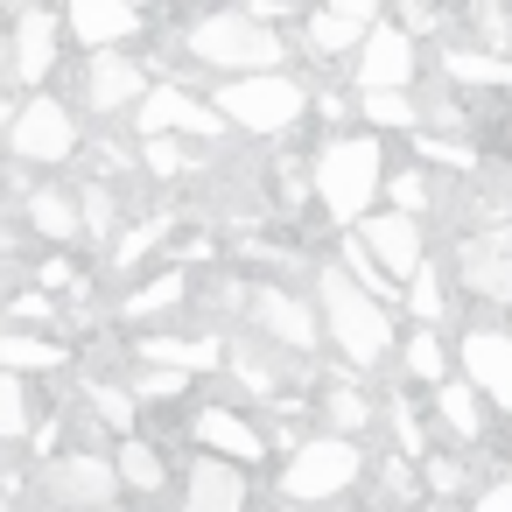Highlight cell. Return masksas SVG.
<instances>
[{
	"instance_id": "obj_1",
	"label": "cell",
	"mask_w": 512,
	"mask_h": 512,
	"mask_svg": "<svg viewBox=\"0 0 512 512\" xmlns=\"http://www.w3.org/2000/svg\"><path fill=\"white\" fill-rule=\"evenodd\" d=\"M316 302H323V330H330V344L358 365V372H372L386 351H393V316H386V302L358 281V274H344V267H323V281H316Z\"/></svg>"
},
{
	"instance_id": "obj_2",
	"label": "cell",
	"mask_w": 512,
	"mask_h": 512,
	"mask_svg": "<svg viewBox=\"0 0 512 512\" xmlns=\"http://www.w3.org/2000/svg\"><path fill=\"white\" fill-rule=\"evenodd\" d=\"M379 190H386V155L372 134H344L316 155V197L337 225H358L379 204Z\"/></svg>"
},
{
	"instance_id": "obj_3",
	"label": "cell",
	"mask_w": 512,
	"mask_h": 512,
	"mask_svg": "<svg viewBox=\"0 0 512 512\" xmlns=\"http://www.w3.org/2000/svg\"><path fill=\"white\" fill-rule=\"evenodd\" d=\"M190 57L211 64V71H232V78H246V71H281V36H274V22H260L253 8H225V15H204V22L190 29Z\"/></svg>"
},
{
	"instance_id": "obj_4",
	"label": "cell",
	"mask_w": 512,
	"mask_h": 512,
	"mask_svg": "<svg viewBox=\"0 0 512 512\" xmlns=\"http://www.w3.org/2000/svg\"><path fill=\"white\" fill-rule=\"evenodd\" d=\"M211 106H218L232 127H246V134H288V127L309 113V92H302L288 71H246V78H225Z\"/></svg>"
},
{
	"instance_id": "obj_5",
	"label": "cell",
	"mask_w": 512,
	"mask_h": 512,
	"mask_svg": "<svg viewBox=\"0 0 512 512\" xmlns=\"http://www.w3.org/2000/svg\"><path fill=\"white\" fill-rule=\"evenodd\" d=\"M365 477V449L351 442V435H316V442H302L295 449V463L281 470V498H295V505H323V498H337V491H351Z\"/></svg>"
},
{
	"instance_id": "obj_6",
	"label": "cell",
	"mask_w": 512,
	"mask_h": 512,
	"mask_svg": "<svg viewBox=\"0 0 512 512\" xmlns=\"http://www.w3.org/2000/svg\"><path fill=\"white\" fill-rule=\"evenodd\" d=\"M8 148L22 155V162H64L71 148H78V120H71V106L64 99H22L15 106V127H8Z\"/></svg>"
},
{
	"instance_id": "obj_7",
	"label": "cell",
	"mask_w": 512,
	"mask_h": 512,
	"mask_svg": "<svg viewBox=\"0 0 512 512\" xmlns=\"http://www.w3.org/2000/svg\"><path fill=\"white\" fill-rule=\"evenodd\" d=\"M120 484H127L120 463L85 456V449H64V456L43 463V498H57V505H71V512H85V505H113Z\"/></svg>"
},
{
	"instance_id": "obj_8",
	"label": "cell",
	"mask_w": 512,
	"mask_h": 512,
	"mask_svg": "<svg viewBox=\"0 0 512 512\" xmlns=\"http://www.w3.org/2000/svg\"><path fill=\"white\" fill-rule=\"evenodd\" d=\"M456 274L477 302H512V225H484L456 246Z\"/></svg>"
},
{
	"instance_id": "obj_9",
	"label": "cell",
	"mask_w": 512,
	"mask_h": 512,
	"mask_svg": "<svg viewBox=\"0 0 512 512\" xmlns=\"http://www.w3.org/2000/svg\"><path fill=\"white\" fill-rule=\"evenodd\" d=\"M141 134H190V141H218L225 134V113L190 99L183 85H155L141 99Z\"/></svg>"
},
{
	"instance_id": "obj_10",
	"label": "cell",
	"mask_w": 512,
	"mask_h": 512,
	"mask_svg": "<svg viewBox=\"0 0 512 512\" xmlns=\"http://www.w3.org/2000/svg\"><path fill=\"white\" fill-rule=\"evenodd\" d=\"M358 239L379 253V267L393 274V281H407L428 253H421V218L414 211H365L358 218Z\"/></svg>"
},
{
	"instance_id": "obj_11",
	"label": "cell",
	"mask_w": 512,
	"mask_h": 512,
	"mask_svg": "<svg viewBox=\"0 0 512 512\" xmlns=\"http://www.w3.org/2000/svg\"><path fill=\"white\" fill-rule=\"evenodd\" d=\"M456 358H463V372L484 386V400H491L498 414H512V330H463Z\"/></svg>"
},
{
	"instance_id": "obj_12",
	"label": "cell",
	"mask_w": 512,
	"mask_h": 512,
	"mask_svg": "<svg viewBox=\"0 0 512 512\" xmlns=\"http://www.w3.org/2000/svg\"><path fill=\"white\" fill-rule=\"evenodd\" d=\"M358 85H414V36L393 22H372V36L358 43Z\"/></svg>"
},
{
	"instance_id": "obj_13",
	"label": "cell",
	"mask_w": 512,
	"mask_h": 512,
	"mask_svg": "<svg viewBox=\"0 0 512 512\" xmlns=\"http://www.w3.org/2000/svg\"><path fill=\"white\" fill-rule=\"evenodd\" d=\"M183 512H246V477H239V456H204L190 463V484H183Z\"/></svg>"
},
{
	"instance_id": "obj_14",
	"label": "cell",
	"mask_w": 512,
	"mask_h": 512,
	"mask_svg": "<svg viewBox=\"0 0 512 512\" xmlns=\"http://www.w3.org/2000/svg\"><path fill=\"white\" fill-rule=\"evenodd\" d=\"M64 29L92 50H120L141 29V15H134V0H64Z\"/></svg>"
},
{
	"instance_id": "obj_15",
	"label": "cell",
	"mask_w": 512,
	"mask_h": 512,
	"mask_svg": "<svg viewBox=\"0 0 512 512\" xmlns=\"http://www.w3.org/2000/svg\"><path fill=\"white\" fill-rule=\"evenodd\" d=\"M372 22H379V0H323V8L309 15V43H316L323 57H337V50L365 43Z\"/></svg>"
},
{
	"instance_id": "obj_16",
	"label": "cell",
	"mask_w": 512,
	"mask_h": 512,
	"mask_svg": "<svg viewBox=\"0 0 512 512\" xmlns=\"http://www.w3.org/2000/svg\"><path fill=\"white\" fill-rule=\"evenodd\" d=\"M57 71V15L50 8H15V78L43 85Z\"/></svg>"
},
{
	"instance_id": "obj_17",
	"label": "cell",
	"mask_w": 512,
	"mask_h": 512,
	"mask_svg": "<svg viewBox=\"0 0 512 512\" xmlns=\"http://www.w3.org/2000/svg\"><path fill=\"white\" fill-rule=\"evenodd\" d=\"M85 99H92L99 113L134 106V99H148V71H141L134 57H120V50H99L92 71H85Z\"/></svg>"
},
{
	"instance_id": "obj_18",
	"label": "cell",
	"mask_w": 512,
	"mask_h": 512,
	"mask_svg": "<svg viewBox=\"0 0 512 512\" xmlns=\"http://www.w3.org/2000/svg\"><path fill=\"white\" fill-rule=\"evenodd\" d=\"M253 323H260L267 337H281L288 351H316V316H309L302 295H288V288H260V295H253Z\"/></svg>"
},
{
	"instance_id": "obj_19",
	"label": "cell",
	"mask_w": 512,
	"mask_h": 512,
	"mask_svg": "<svg viewBox=\"0 0 512 512\" xmlns=\"http://www.w3.org/2000/svg\"><path fill=\"white\" fill-rule=\"evenodd\" d=\"M190 428H197V442L218 449V456H239V463H260V456H267V435H260L253 421H239L232 407H204Z\"/></svg>"
},
{
	"instance_id": "obj_20",
	"label": "cell",
	"mask_w": 512,
	"mask_h": 512,
	"mask_svg": "<svg viewBox=\"0 0 512 512\" xmlns=\"http://www.w3.org/2000/svg\"><path fill=\"white\" fill-rule=\"evenodd\" d=\"M435 421L449 428V435H463V442H477L484 435V386L463 372V379H442L435 386Z\"/></svg>"
},
{
	"instance_id": "obj_21",
	"label": "cell",
	"mask_w": 512,
	"mask_h": 512,
	"mask_svg": "<svg viewBox=\"0 0 512 512\" xmlns=\"http://www.w3.org/2000/svg\"><path fill=\"white\" fill-rule=\"evenodd\" d=\"M442 78L463 92H505L512 85V57L505 50H442Z\"/></svg>"
},
{
	"instance_id": "obj_22",
	"label": "cell",
	"mask_w": 512,
	"mask_h": 512,
	"mask_svg": "<svg viewBox=\"0 0 512 512\" xmlns=\"http://www.w3.org/2000/svg\"><path fill=\"white\" fill-rule=\"evenodd\" d=\"M358 113H365V127H386V134H421V106H414L400 85H365Z\"/></svg>"
},
{
	"instance_id": "obj_23",
	"label": "cell",
	"mask_w": 512,
	"mask_h": 512,
	"mask_svg": "<svg viewBox=\"0 0 512 512\" xmlns=\"http://www.w3.org/2000/svg\"><path fill=\"white\" fill-rule=\"evenodd\" d=\"M141 358H148V365H176V372H211V365H218V344L155 330V337H141Z\"/></svg>"
},
{
	"instance_id": "obj_24",
	"label": "cell",
	"mask_w": 512,
	"mask_h": 512,
	"mask_svg": "<svg viewBox=\"0 0 512 512\" xmlns=\"http://www.w3.org/2000/svg\"><path fill=\"white\" fill-rule=\"evenodd\" d=\"M0 365L8 372H57L64 351L50 337H29V330H0Z\"/></svg>"
},
{
	"instance_id": "obj_25",
	"label": "cell",
	"mask_w": 512,
	"mask_h": 512,
	"mask_svg": "<svg viewBox=\"0 0 512 512\" xmlns=\"http://www.w3.org/2000/svg\"><path fill=\"white\" fill-rule=\"evenodd\" d=\"M29 225H36L43 239H78L85 211H78L71 197H57V190H36V197H29Z\"/></svg>"
},
{
	"instance_id": "obj_26",
	"label": "cell",
	"mask_w": 512,
	"mask_h": 512,
	"mask_svg": "<svg viewBox=\"0 0 512 512\" xmlns=\"http://www.w3.org/2000/svg\"><path fill=\"white\" fill-rule=\"evenodd\" d=\"M400 351H407V379H428V386H442V379H449V344L435 337V323H421Z\"/></svg>"
},
{
	"instance_id": "obj_27",
	"label": "cell",
	"mask_w": 512,
	"mask_h": 512,
	"mask_svg": "<svg viewBox=\"0 0 512 512\" xmlns=\"http://www.w3.org/2000/svg\"><path fill=\"white\" fill-rule=\"evenodd\" d=\"M407 309H414V323H442L449 295H442V274H435V260H421V267L407 274Z\"/></svg>"
},
{
	"instance_id": "obj_28",
	"label": "cell",
	"mask_w": 512,
	"mask_h": 512,
	"mask_svg": "<svg viewBox=\"0 0 512 512\" xmlns=\"http://www.w3.org/2000/svg\"><path fill=\"white\" fill-rule=\"evenodd\" d=\"M183 288H190L183 274H155V281H141V288L127 295V316H169V309L183 302Z\"/></svg>"
},
{
	"instance_id": "obj_29",
	"label": "cell",
	"mask_w": 512,
	"mask_h": 512,
	"mask_svg": "<svg viewBox=\"0 0 512 512\" xmlns=\"http://www.w3.org/2000/svg\"><path fill=\"white\" fill-rule=\"evenodd\" d=\"M323 421H330L337 435H358V428L372 421V400H365L358 386H330V393H323Z\"/></svg>"
},
{
	"instance_id": "obj_30",
	"label": "cell",
	"mask_w": 512,
	"mask_h": 512,
	"mask_svg": "<svg viewBox=\"0 0 512 512\" xmlns=\"http://www.w3.org/2000/svg\"><path fill=\"white\" fill-rule=\"evenodd\" d=\"M386 197H393V211H414V218H421V211L435 204V183H428L421 169H386Z\"/></svg>"
},
{
	"instance_id": "obj_31",
	"label": "cell",
	"mask_w": 512,
	"mask_h": 512,
	"mask_svg": "<svg viewBox=\"0 0 512 512\" xmlns=\"http://www.w3.org/2000/svg\"><path fill=\"white\" fill-rule=\"evenodd\" d=\"M344 267H351V274H358V281H365V288H372L379 302H393V288H400V281H393V274L379 267V253H372L365 239H344Z\"/></svg>"
},
{
	"instance_id": "obj_32",
	"label": "cell",
	"mask_w": 512,
	"mask_h": 512,
	"mask_svg": "<svg viewBox=\"0 0 512 512\" xmlns=\"http://www.w3.org/2000/svg\"><path fill=\"white\" fill-rule=\"evenodd\" d=\"M29 435V400H22V372L0 365V442Z\"/></svg>"
},
{
	"instance_id": "obj_33",
	"label": "cell",
	"mask_w": 512,
	"mask_h": 512,
	"mask_svg": "<svg viewBox=\"0 0 512 512\" xmlns=\"http://www.w3.org/2000/svg\"><path fill=\"white\" fill-rule=\"evenodd\" d=\"M134 400H141V393H127V386H99V379H92V414H99L106 428H120V435H134Z\"/></svg>"
},
{
	"instance_id": "obj_34",
	"label": "cell",
	"mask_w": 512,
	"mask_h": 512,
	"mask_svg": "<svg viewBox=\"0 0 512 512\" xmlns=\"http://www.w3.org/2000/svg\"><path fill=\"white\" fill-rule=\"evenodd\" d=\"M120 477H127L134 491H162V456H155L148 442H127V449H120Z\"/></svg>"
},
{
	"instance_id": "obj_35",
	"label": "cell",
	"mask_w": 512,
	"mask_h": 512,
	"mask_svg": "<svg viewBox=\"0 0 512 512\" xmlns=\"http://www.w3.org/2000/svg\"><path fill=\"white\" fill-rule=\"evenodd\" d=\"M421 484H428L435 498H456V491H470V470H463L456 456H421Z\"/></svg>"
},
{
	"instance_id": "obj_36",
	"label": "cell",
	"mask_w": 512,
	"mask_h": 512,
	"mask_svg": "<svg viewBox=\"0 0 512 512\" xmlns=\"http://www.w3.org/2000/svg\"><path fill=\"white\" fill-rule=\"evenodd\" d=\"M183 386H190V372H176V365H148V358H141V379H134L141 400H176Z\"/></svg>"
},
{
	"instance_id": "obj_37",
	"label": "cell",
	"mask_w": 512,
	"mask_h": 512,
	"mask_svg": "<svg viewBox=\"0 0 512 512\" xmlns=\"http://www.w3.org/2000/svg\"><path fill=\"white\" fill-rule=\"evenodd\" d=\"M183 134H141V155H148V169L155 176H176L183 169V148H176Z\"/></svg>"
},
{
	"instance_id": "obj_38",
	"label": "cell",
	"mask_w": 512,
	"mask_h": 512,
	"mask_svg": "<svg viewBox=\"0 0 512 512\" xmlns=\"http://www.w3.org/2000/svg\"><path fill=\"white\" fill-rule=\"evenodd\" d=\"M477 512H512V470H505V477H491V484L477 491Z\"/></svg>"
},
{
	"instance_id": "obj_39",
	"label": "cell",
	"mask_w": 512,
	"mask_h": 512,
	"mask_svg": "<svg viewBox=\"0 0 512 512\" xmlns=\"http://www.w3.org/2000/svg\"><path fill=\"white\" fill-rule=\"evenodd\" d=\"M400 29H407V36H428V29H435V0H407V8H400Z\"/></svg>"
},
{
	"instance_id": "obj_40",
	"label": "cell",
	"mask_w": 512,
	"mask_h": 512,
	"mask_svg": "<svg viewBox=\"0 0 512 512\" xmlns=\"http://www.w3.org/2000/svg\"><path fill=\"white\" fill-rule=\"evenodd\" d=\"M106 218H113V197L92 183V190H85V225H92V232H106Z\"/></svg>"
},
{
	"instance_id": "obj_41",
	"label": "cell",
	"mask_w": 512,
	"mask_h": 512,
	"mask_svg": "<svg viewBox=\"0 0 512 512\" xmlns=\"http://www.w3.org/2000/svg\"><path fill=\"white\" fill-rule=\"evenodd\" d=\"M393 435H400L407 449H421V421H414V407H393Z\"/></svg>"
},
{
	"instance_id": "obj_42",
	"label": "cell",
	"mask_w": 512,
	"mask_h": 512,
	"mask_svg": "<svg viewBox=\"0 0 512 512\" xmlns=\"http://www.w3.org/2000/svg\"><path fill=\"white\" fill-rule=\"evenodd\" d=\"M50 316H57L50 295H22V323H50Z\"/></svg>"
},
{
	"instance_id": "obj_43",
	"label": "cell",
	"mask_w": 512,
	"mask_h": 512,
	"mask_svg": "<svg viewBox=\"0 0 512 512\" xmlns=\"http://www.w3.org/2000/svg\"><path fill=\"white\" fill-rule=\"evenodd\" d=\"M148 239H162V232H148V225H141V232H127V246H120V260H127V267H134V260H141V253H148Z\"/></svg>"
},
{
	"instance_id": "obj_44",
	"label": "cell",
	"mask_w": 512,
	"mask_h": 512,
	"mask_svg": "<svg viewBox=\"0 0 512 512\" xmlns=\"http://www.w3.org/2000/svg\"><path fill=\"white\" fill-rule=\"evenodd\" d=\"M85 512H113V505H85Z\"/></svg>"
},
{
	"instance_id": "obj_45",
	"label": "cell",
	"mask_w": 512,
	"mask_h": 512,
	"mask_svg": "<svg viewBox=\"0 0 512 512\" xmlns=\"http://www.w3.org/2000/svg\"><path fill=\"white\" fill-rule=\"evenodd\" d=\"M0 512H8V498H0Z\"/></svg>"
}]
</instances>
